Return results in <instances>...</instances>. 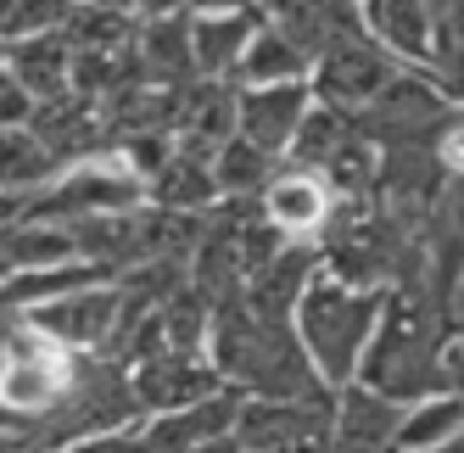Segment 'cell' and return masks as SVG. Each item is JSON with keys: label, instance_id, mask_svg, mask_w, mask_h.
I'll return each instance as SVG.
<instances>
[{"label": "cell", "instance_id": "30", "mask_svg": "<svg viewBox=\"0 0 464 453\" xmlns=\"http://www.w3.org/2000/svg\"><path fill=\"white\" fill-rule=\"evenodd\" d=\"M34 112H40L34 90H23L12 73L0 79V118H6V129H28V123H34Z\"/></svg>", "mask_w": 464, "mask_h": 453}, {"label": "cell", "instance_id": "26", "mask_svg": "<svg viewBox=\"0 0 464 453\" xmlns=\"http://www.w3.org/2000/svg\"><path fill=\"white\" fill-rule=\"evenodd\" d=\"M56 151L34 129H6V202H28L56 179Z\"/></svg>", "mask_w": 464, "mask_h": 453}, {"label": "cell", "instance_id": "10", "mask_svg": "<svg viewBox=\"0 0 464 453\" xmlns=\"http://www.w3.org/2000/svg\"><path fill=\"white\" fill-rule=\"evenodd\" d=\"M241 90V135L252 146H263L269 157H291L296 135L314 112V79H296V84H236Z\"/></svg>", "mask_w": 464, "mask_h": 453}, {"label": "cell", "instance_id": "1", "mask_svg": "<svg viewBox=\"0 0 464 453\" xmlns=\"http://www.w3.org/2000/svg\"><path fill=\"white\" fill-rule=\"evenodd\" d=\"M448 303L430 291V280L420 285H397L386 291V313H381V331L363 352V386L397 398V403H425L448 392Z\"/></svg>", "mask_w": 464, "mask_h": 453}, {"label": "cell", "instance_id": "9", "mask_svg": "<svg viewBox=\"0 0 464 453\" xmlns=\"http://www.w3.org/2000/svg\"><path fill=\"white\" fill-rule=\"evenodd\" d=\"M319 431H336V392L330 398H246L241 426H236L246 453H280Z\"/></svg>", "mask_w": 464, "mask_h": 453}, {"label": "cell", "instance_id": "38", "mask_svg": "<svg viewBox=\"0 0 464 453\" xmlns=\"http://www.w3.org/2000/svg\"><path fill=\"white\" fill-rule=\"evenodd\" d=\"M430 6H437V12H442V17H448V0H430Z\"/></svg>", "mask_w": 464, "mask_h": 453}, {"label": "cell", "instance_id": "8", "mask_svg": "<svg viewBox=\"0 0 464 453\" xmlns=\"http://www.w3.org/2000/svg\"><path fill=\"white\" fill-rule=\"evenodd\" d=\"M129 375H135V392H140L146 419H151V414L190 409V403L224 392V375H218V364H213V352H179V347H169V352H157V359L135 364Z\"/></svg>", "mask_w": 464, "mask_h": 453}, {"label": "cell", "instance_id": "31", "mask_svg": "<svg viewBox=\"0 0 464 453\" xmlns=\"http://www.w3.org/2000/svg\"><path fill=\"white\" fill-rule=\"evenodd\" d=\"M129 6H135L140 23H151V17H179V12H190V0H129Z\"/></svg>", "mask_w": 464, "mask_h": 453}, {"label": "cell", "instance_id": "23", "mask_svg": "<svg viewBox=\"0 0 464 453\" xmlns=\"http://www.w3.org/2000/svg\"><path fill=\"white\" fill-rule=\"evenodd\" d=\"M358 135H363L358 112H342V107H324V101H314V112H308V123H303V135H296V146H291V157H285V163L324 174V169L336 163V157H342V151H347Z\"/></svg>", "mask_w": 464, "mask_h": 453}, {"label": "cell", "instance_id": "12", "mask_svg": "<svg viewBox=\"0 0 464 453\" xmlns=\"http://www.w3.org/2000/svg\"><path fill=\"white\" fill-rule=\"evenodd\" d=\"M409 403H397L375 386H342L336 392V453H397Z\"/></svg>", "mask_w": 464, "mask_h": 453}, {"label": "cell", "instance_id": "33", "mask_svg": "<svg viewBox=\"0 0 464 453\" xmlns=\"http://www.w3.org/2000/svg\"><path fill=\"white\" fill-rule=\"evenodd\" d=\"M280 453H336V431H319V437H303V442H291Z\"/></svg>", "mask_w": 464, "mask_h": 453}, {"label": "cell", "instance_id": "5", "mask_svg": "<svg viewBox=\"0 0 464 453\" xmlns=\"http://www.w3.org/2000/svg\"><path fill=\"white\" fill-rule=\"evenodd\" d=\"M397 73H403V62H397L381 40L358 34V40H347V45H336V51H324V56L314 62V95H319L324 107L363 112Z\"/></svg>", "mask_w": 464, "mask_h": 453}, {"label": "cell", "instance_id": "2", "mask_svg": "<svg viewBox=\"0 0 464 453\" xmlns=\"http://www.w3.org/2000/svg\"><path fill=\"white\" fill-rule=\"evenodd\" d=\"M208 352H213L224 386H236L246 398H330L336 392V386L314 370L296 325H275V319L252 313L246 297L218 308Z\"/></svg>", "mask_w": 464, "mask_h": 453}, {"label": "cell", "instance_id": "36", "mask_svg": "<svg viewBox=\"0 0 464 453\" xmlns=\"http://www.w3.org/2000/svg\"><path fill=\"white\" fill-rule=\"evenodd\" d=\"M241 6H257V0H190V12H241Z\"/></svg>", "mask_w": 464, "mask_h": 453}, {"label": "cell", "instance_id": "4", "mask_svg": "<svg viewBox=\"0 0 464 453\" xmlns=\"http://www.w3.org/2000/svg\"><path fill=\"white\" fill-rule=\"evenodd\" d=\"M363 135L381 151H403V146H437L448 129L459 123V95H448L425 68L420 73H397L370 107L358 112Z\"/></svg>", "mask_w": 464, "mask_h": 453}, {"label": "cell", "instance_id": "17", "mask_svg": "<svg viewBox=\"0 0 464 453\" xmlns=\"http://www.w3.org/2000/svg\"><path fill=\"white\" fill-rule=\"evenodd\" d=\"M6 73H12L23 90H34L40 107L79 95V90H73V45H68V34H40V40L6 45Z\"/></svg>", "mask_w": 464, "mask_h": 453}, {"label": "cell", "instance_id": "14", "mask_svg": "<svg viewBox=\"0 0 464 453\" xmlns=\"http://www.w3.org/2000/svg\"><path fill=\"white\" fill-rule=\"evenodd\" d=\"M241 409H246V392L224 386L218 398H202V403L174 409V414H151L146 419V442H151V453H196V448H208V442L236 431Z\"/></svg>", "mask_w": 464, "mask_h": 453}, {"label": "cell", "instance_id": "27", "mask_svg": "<svg viewBox=\"0 0 464 453\" xmlns=\"http://www.w3.org/2000/svg\"><path fill=\"white\" fill-rule=\"evenodd\" d=\"M453 437H464V398L459 392H437L425 403H409L397 448H403V453H425V448H448Z\"/></svg>", "mask_w": 464, "mask_h": 453}, {"label": "cell", "instance_id": "3", "mask_svg": "<svg viewBox=\"0 0 464 453\" xmlns=\"http://www.w3.org/2000/svg\"><path fill=\"white\" fill-rule=\"evenodd\" d=\"M381 313H386V291L347 285L330 269L314 275L303 308H296V336H303L314 370L336 386V392L363 375V352H370V342L381 331Z\"/></svg>", "mask_w": 464, "mask_h": 453}, {"label": "cell", "instance_id": "35", "mask_svg": "<svg viewBox=\"0 0 464 453\" xmlns=\"http://www.w3.org/2000/svg\"><path fill=\"white\" fill-rule=\"evenodd\" d=\"M442 28L464 45V0H448V17H442Z\"/></svg>", "mask_w": 464, "mask_h": 453}, {"label": "cell", "instance_id": "28", "mask_svg": "<svg viewBox=\"0 0 464 453\" xmlns=\"http://www.w3.org/2000/svg\"><path fill=\"white\" fill-rule=\"evenodd\" d=\"M79 0H6L0 28H6V45L17 40H40V34H62V23L73 17Z\"/></svg>", "mask_w": 464, "mask_h": 453}, {"label": "cell", "instance_id": "29", "mask_svg": "<svg viewBox=\"0 0 464 453\" xmlns=\"http://www.w3.org/2000/svg\"><path fill=\"white\" fill-rule=\"evenodd\" d=\"M68 453H151L146 419H140V426H123V431H102V437H90V442H73Z\"/></svg>", "mask_w": 464, "mask_h": 453}, {"label": "cell", "instance_id": "24", "mask_svg": "<svg viewBox=\"0 0 464 453\" xmlns=\"http://www.w3.org/2000/svg\"><path fill=\"white\" fill-rule=\"evenodd\" d=\"M62 34H68L73 51H123V45H135L140 17L129 6H95V0H79L73 17L62 23Z\"/></svg>", "mask_w": 464, "mask_h": 453}, {"label": "cell", "instance_id": "37", "mask_svg": "<svg viewBox=\"0 0 464 453\" xmlns=\"http://www.w3.org/2000/svg\"><path fill=\"white\" fill-rule=\"evenodd\" d=\"M196 453H246V448H241L236 431H229V437H218V442H208V448H196Z\"/></svg>", "mask_w": 464, "mask_h": 453}, {"label": "cell", "instance_id": "16", "mask_svg": "<svg viewBox=\"0 0 464 453\" xmlns=\"http://www.w3.org/2000/svg\"><path fill=\"white\" fill-rule=\"evenodd\" d=\"M319 269H324L319 246L291 241L269 269H257L246 280V308L263 313V319H275V325H296V308H303V297H308V285H314Z\"/></svg>", "mask_w": 464, "mask_h": 453}, {"label": "cell", "instance_id": "6", "mask_svg": "<svg viewBox=\"0 0 464 453\" xmlns=\"http://www.w3.org/2000/svg\"><path fill=\"white\" fill-rule=\"evenodd\" d=\"M40 336H51L56 347L68 352H107L118 319H123V285H90V291H73V297H56V303H40V308H17Z\"/></svg>", "mask_w": 464, "mask_h": 453}, {"label": "cell", "instance_id": "13", "mask_svg": "<svg viewBox=\"0 0 464 453\" xmlns=\"http://www.w3.org/2000/svg\"><path fill=\"white\" fill-rule=\"evenodd\" d=\"M263 23H269V6H263V0H257V6H241V12H190L196 73L236 84V68H241V56L252 51Z\"/></svg>", "mask_w": 464, "mask_h": 453}, {"label": "cell", "instance_id": "20", "mask_svg": "<svg viewBox=\"0 0 464 453\" xmlns=\"http://www.w3.org/2000/svg\"><path fill=\"white\" fill-rule=\"evenodd\" d=\"M118 275L95 257H73V264H56V269H34V275H6V308H40L56 297H73V291L90 285H112Z\"/></svg>", "mask_w": 464, "mask_h": 453}, {"label": "cell", "instance_id": "25", "mask_svg": "<svg viewBox=\"0 0 464 453\" xmlns=\"http://www.w3.org/2000/svg\"><path fill=\"white\" fill-rule=\"evenodd\" d=\"M280 169H285L280 157H269L263 146H252L246 135L224 140L218 157H213V174H218V190H224V197H263V190L275 185Z\"/></svg>", "mask_w": 464, "mask_h": 453}, {"label": "cell", "instance_id": "22", "mask_svg": "<svg viewBox=\"0 0 464 453\" xmlns=\"http://www.w3.org/2000/svg\"><path fill=\"white\" fill-rule=\"evenodd\" d=\"M296 79H314V56L296 45L285 28L263 23L252 51L241 56V68H236V84H296Z\"/></svg>", "mask_w": 464, "mask_h": 453}, {"label": "cell", "instance_id": "7", "mask_svg": "<svg viewBox=\"0 0 464 453\" xmlns=\"http://www.w3.org/2000/svg\"><path fill=\"white\" fill-rule=\"evenodd\" d=\"M336 207H342L336 185H330L324 174H314V169H296V163H285L275 174V185L263 190V218H269L285 241H308V246L324 241Z\"/></svg>", "mask_w": 464, "mask_h": 453}, {"label": "cell", "instance_id": "11", "mask_svg": "<svg viewBox=\"0 0 464 453\" xmlns=\"http://www.w3.org/2000/svg\"><path fill=\"white\" fill-rule=\"evenodd\" d=\"M370 40H381L403 68H430L442 40V12L430 0H358Z\"/></svg>", "mask_w": 464, "mask_h": 453}, {"label": "cell", "instance_id": "32", "mask_svg": "<svg viewBox=\"0 0 464 453\" xmlns=\"http://www.w3.org/2000/svg\"><path fill=\"white\" fill-rule=\"evenodd\" d=\"M448 392H459V398H464V336H453V342H448Z\"/></svg>", "mask_w": 464, "mask_h": 453}, {"label": "cell", "instance_id": "34", "mask_svg": "<svg viewBox=\"0 0 464 453\" xmlns=\"http://www.w3.org/2000/svg\"><path fill=\"white\" fill-rule=\"evenodd\" d=\"M448 325H453V336H464V275L448 291Z\"/></svg>", "mask_w": 464, "mask_h": 453}, {"label": "cell", "instance_id": "21", "mask_svg": "<svg viewBox=\"0 0 464 453\" xmlns=\"http://www.w3.org/2000/svg\"><path fill=\"white\" fill-rule=\"evenodd\" d=\"M151 202L157 207H174V213H213L224 202L218 174H213V157L174 151V163L151 179Z\"/></svg>", "mask_w": 464, "mask_h": 453}, {"label": "cell", "instance_id": "15", "mask_svg": "<svg viewBox=\"0 0 464 453\" xmlns=\"http://www.w3.org/2000/svg\"><path fill=\"white\" fill-rule=\"evenodd\" d=\"M263 6H269V23L285 28V34L303 45L314 62L324 51L358 40V34H370V28H363L358 0H263Z\"/></svg>", "mask_w": 464, "mask_h": 453}, {"label": "cell", "instance_id": "18", "mask_svg": "<svg viewBox=\"0 0 464 453\" xmlns=\"http://www.w3.org/2000/svg\"><path fill=\"white\" fill-rule=\"evenodd\" d=\"M135 56H140V68H146V84H162V90L196 84L202 73H196V51H190V12L140 23Z\"/></svg>", "mask_w": 464, "mask_h": 453}, {"label": "cell", "instance_id": "19", "mask_svg": "<svg viewBox=\"0 0 464 453\" xmlns=\"http://www.w3.org/2000/svg\"><path fill=\"white\" fill-rule=\"evenodd\" d=\"M79 236L68 224H51V218H12L6 224V275H34V269H56V264H73Z\"/></svg>", "mask_w": 464, "mask_h": 453}]
</instances>
